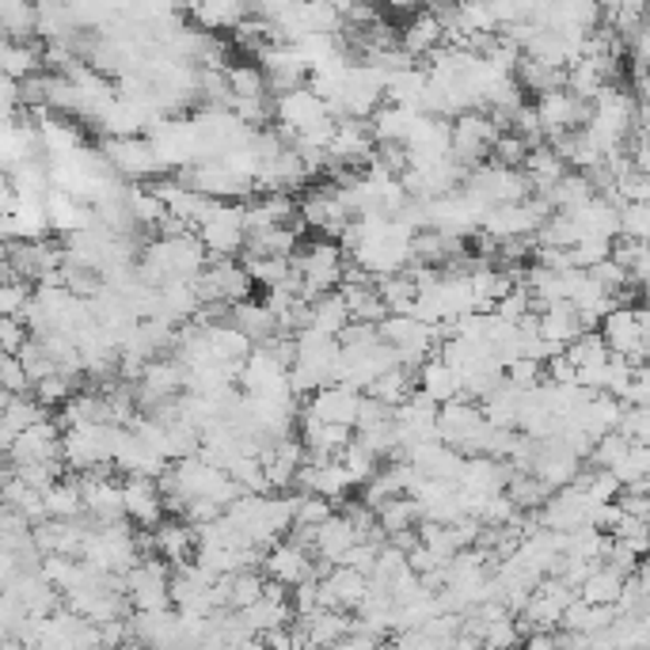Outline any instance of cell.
Masks as SVG:
<instances>
[{"label": "cell", "instance_id": "cell-32", "mask_svg": "<svg viewBox=\"0 0 650 650\" xmlns=\"http://www.w3.org/2000/svg\"><path fill=\"white\" fill-rule=\"evenodd\" d=\"M0 35H8V39H31L35 4H27V0H0Z\"/></svg>", "mask_w": 650, "mask_h": 650}, {"label": "cell", "instance_id": "cell-11", "mask_svg": "<svg viewBox=\"0 0 650 650\" xmlns=\"http://www.w3.org/2000/svg\"><path fill=\"white\" fill-rule=\"evenodd\" d=\"M240 388L244 392H290V377L285 366L266 347H252L248 358L240 361Z\"/></svg>", "mask_w": 650, "mask_h": 650}, {"label": "cell", "instance_id": "cell-16", "mask_svg": "<svg viewBox=\"0 0 650 650\" xmlns=\"http://www.w3.org/2000/svg\"><path fill=\"white\" fill-rule=\"evenodd\" d=\"M229 323L232 328H240L248 336V342L252 347H259V342H266L271 336H278V320H274V312L266 309L263 301H236V304H229Z\"/></svg>", "mask_w": 650, "mask_h": 650}, {"label": "cell", "instance_id": "cell-5", "mask_svg": "<svg viewBox=\"0 0 650 650\" xmlns=\"http://www.w3.org/2000/svg\"><path fill=\"white\" fill-rule=\"evenodd\" d=\"M533 110H536V123H541L544 142H547V137H555V134H563V129L586 126V118H590L586 99L571 96L566 88L541 91V96H536V104H533Z\"/></svg>", "mask_w": 650, "mask_h": 650}, {"label": "cell", "instance_id": "cell-39", "mask_svg": "<svg viewBox=\"0 0 650 650\" xmlns=\"http://www.w3.org/2000/svg\"><path fill=\"white\" fill-rule=\"evenodd\" d=\"M0 388H8L12 396L31 392V377L23 373V366L16 355H0Z\"/></svg>", "mask_w": 650, "mask_h": 650}, {"label": "cell", "instance_id": "cell-24", "mask_svg": "<svg viewBox=\"0 0 650 650\" xmlns=\"http://www.w3.org/2000/svg\"><path fill=\"white\" fill-rule=\"evenodd\" d=\"M514 77H517V85H522L525 91L541 96V91L563 88L566 69H560V65H547V61H536V58H528V54H522V61H517Z\"/></svg>", "mask_w": 650, "mask_h": 650}, {"label": "cell", "instance_id": "cell-25", "mask_svg": "<svg viewBox=\"0 0 650 650\" xmlns=\"http://www.w3.org/2000/svg\"><path fill=\"white\" fill-rule=\"evenodd\" d=\"M620 586H624V574L612 571L609 563H598V566H593V571L586 574V579H582L579 598H582V601H593V605H617Z\"/></svg>", "mask_w": 650, "mask_h": 650}, {"label": "cell", "instance_id": "cell-34", "mask_svg": "<svg viewBox=\"0 0 650 650\" xmlns=\"http://www.w3.org/2000/svg\"><path fill=\"white\" fill-rule=\"evenodd\" d=\"M525 153H528L525 137L514 134V129H503V134H498L487 148V164H495V168H522Z\"/></svg>", "mask_w": 650, "mask_h": 650}, {"label": "cell", "instance_id": "cell-36", "mask_svg": "<svg viewBox=\"0 0 650 650\" xmlns=\"http://www.w3.org/2000/svg\"><path fill=\"white\" fill-rule=\"evenodd\" d=\"M491 312H495L498 320H506V323H522L525 316L536 312V309H533V297H528V290L517 282V285H510V290L498 297L495 304H491Z\"/></svg>", "mask_w": 650, "mask_h": 650}, {"label": "cell", "instance_id": "cell-22", "mask_svg": "<svg viewBox=\"0 0 650 650\" xmlns=\"http://www.w3.org/2000/svg\"><path fill=\"white\" fill-rule=\"evenodd\" d=\"M347 320H350V309H347V301H342L339 290L316 293L309 301V328L328 331V336H339Z\"/></svg>", "mask_w": 650, "mask_h": 650}, {"label": "cell", "instance_id": "cell-37", "mask_svg": "<svg viewBox=\"0 0 650 650\" xmlns=\"http://www.w3.org/2000/svg\"><path fill=\"white\" fill-rule=\"evenodd\" d=\"M650 232V206L647 202H620L617 206V236L647 240Z\"/></svg>", "mask_w": 650, "mask_h": 650}, {"label": "cell", "instance_id": "cell-3", "mask_svg": "<svg viewBox=\"0 0 650 650\" xmlns=\"http://www.w3.org/2000/svg\"><path fill=\"white\" fill-rule=\"evenodd\" d=\"M194 232H198L202 248H206L210 255H236V252H244V244H248L244 206H240V202L213 198V206L206 210V217L194 225Z\"/></svg>", "mask_w": 650, "mask_h": 650}, {"label": "cell", "instance_id": "cell-33", "mask_svg": "<svg viewBox=\"0 0 650 650\" xmlns=\"http://www.w3.org/2000/svg\"><path fill=\"white\" fill-rule=\"evenodd\" d=\"M339 460H342V468L350 472L355 487H361V483H366V479L380 468V457H377L373 449H369V445H361L358 438H350L347 445H342V449H339Z\"/></svg>", "mask_w": 650, "mask_h": 650}, {"label": "cell", "instance_id": "cell-29", "mask_svg": "<svg viewBox=\"0 0 650 650\" xmlns=\"http://www.w3.org/2000/svg\"><path fill=\"white\" fill-rule=\"evenodd\" d=\"M563 355L574 369H582V366H601V361L609 358V347H605V339H601V331L582 328L579 336L563 347Z\"/></svg>", "mask_w": 650, "mask_h": 650}, {"label": "cell", "instance_id": "cell-9", "mask_svg": "<svg viewBox=\"0 0 650 650\" xmlns=\"http://www.w3.org/2000/svg\"><path fill=\"white\" fill-rule=\"evenodd\" d=\"M263 574L266 579H274V582H282L285 590L293 586V582H301V579H309L312 574V552L309 547H301V544H293L290 536H282V541H274L271 547L263 552Z\"/></svg>", "mask_w": 650, "mask_h": 650}, {"label": "cell", "instance_id": "cell-6", "mask_svg": "<svg viewBox=\"0 0 650 650\" xmlns=\"http://www.w3.org/2000/svg\"><path fill=\"white\" fill-rule=\"evenodd\" d=\"M297 217H301L304 225H312L320 236L339 240V232L347 229V221H350V210L339 202L336 183H328V187H316L297 202Z\"/></svg>", "mask_w": 650, "mask_h": 650}, {"label": "cell", "instance_id": "cell-14", "mask_svg": "<svg viewBox=\"0 0 650 650\" xmlns=\"http://www.w3.org/2000/svg\"><path fill=\"white\" fill-rule=\"evenodd\" d=\"M355 525L347 522L342 514H331L323 517L320 525H316V536H312V555L316 560H323L328 566H336L342 560V552H347L350 544H355Z\"/></svg>", "mask_w": 650, "mask_h": 650}, {"label": "cell", "instance_id": "cell-28", "mask_svg": "<svg viewBox=\"0 0 650 650\" xmlns=\"http://www.w3.org/2000/svg\"><path fill=\"white\" fill-rule=\"evenodd\" d=\"M244 271L255 285H266V290L282 285L285 278L293 274L290 271V255H255V252L244 255Z\"/></svg>", "mask_w": 650, "mask_h": 650}, {"label": "cell", "instance_id": "cell-38", "mask_svg": "<svg viewBox=\"0 0 650 650\" xmlns=\"http://www.w3.org/2000/svg\"><path fill=\"white\" fill-rule=\"evenodd\" d=\"M617 430L624 434L628 442H650V411L643 404H624Z\"/></svg>", "mask_w": 650, "mask_h": 650}, {"label": "cell", "instance_id": "cell-15", "mask_svg": "<svg viewBox=\"0 0 650 650\" xmlns=\"http://www.w3.org/2000/svg\"><path fill=\"white\" fill-rule=\"evenodd\" d=\"M579 331H582V320L571 301H552L544 309H536V336L555 342V347H566Z\"/></svg>", "mask_w": 650, "mask_h": 650}, {"label": "cell", "instance_id": "cell-19", "mask_svg": "<svg viewBox=\"0 0 650 650\" xmlns=\"http://www.w3.org/2000/svg\"><path fill=\"white\" fill-rule=\"evenodd\" d=\"M206 347H210V358L221 361V366H240L252 350V342L240 328H232L229 320H217V323H206Z\"/></svg>", "mask_w": 650, "mask_h": 650}, {"label": "cell", "instance_id": "cell-10", "mask_svg": "<svg viewBox=\"0 0 650 650\" xmlns=\"http://www.w3.org/2000/svg\"><path fill=\"white\" fill-rule=\"evenodd\" d=\"M8 460L23 464V460H61V430L58 423L46 415V419L31 423L27 430H20L8 445Z\"/></svg>", "mask_w": 650, "mask_h": 650}, {"label": "cell", "instance_id": "cell-12", "mask_svg": "<svg viewBox=\"0 0 650 650\" xmlns=\"http://www.w3.org/2000/svg\"><path fill=\"white\" fill-rule=\"evenodd\" d=\"M123 506H126V522H134L142 528H153L164 517V498H161L156 479L129 472V479L123 483Z\"/></svg>", "mask_w": 650, "mask_h": 650}, {"label": "cell", "instance_id": "cell-7", "mask_svg": "<svg viewBox=\"0 0 650 650\" xmlns=\"http://www.w3.org/2000/svg\"><path fill=\"white\" fill-rule=\"evenodd\" d=\"M304 399H309V404H304V415H312V419H320V423L350 426V430H355L358 404H361V392H358V388L331 380V385H320L312 396H304Z\"/></svg>", "mask_w": 650, "mask_h": 650}, {"label": "cell", "instance_id": "cell-26", "mask_svg": "<svg viewBox=\"0 0 650 650\" xmlns=\"http://www.w3.org/2000/svg\"><path fill=\"white\" fill-rule=\"evenodd\" d=\"M373 514H377V525L385 528V536L399 533V528H415V525H419V503H415L411 495L385 498V503H380Z\"/></svg>", "mask_w": 650, "mask_h": 650}, {"label": "cell", "instance_id": "cell-2", "mask_svg": "<svg viewBox=\"0 0 650 650\" xmlns=\"http://www.w3.org/2000/svg\"><path fill=\"white\" fill-rule=\"evenodd\" d=\"M118 430L123 426L115 423H80V426H69V434H61V468L69 472H88L96 464L110 460L115 453V442H118Z\"/></svg>", "mask_w": 650, "mask_h": 650}, {"label": "cell", "instance_id": "cell-17", "mask_svg": "<svg viewBox=\"0 0 650 650\" xmlns=\"http://www.w3.org/2000/svg\"><path fill=\"white\" fill-rule=\"evenodd\" d=\"M46 217H50V229H58V232H77V229L96 225L91 206H85L77 194H65L54 187L46 191Z\"/></svg>", "mask_w": 650, "mask_h": 650}, {"label": "cell", "instance_id": "cell-23", "mask_svg": "<svg viewBox=\"0 0 650 650\" xmlns=\"http://www.w3.org/2000/svg\"><path fill=\"white\" fill-rule=\"evenodd\" d=\"M366 392L377 396L380 404H388V407L404 404V399L415 392V369H407L404 361H396V366H388L385 373L373 377V385H369Z\"/></svg>", "mask_w": 650, "mask_h": 650}, {"label": "cell", "instance_id": "cell-27", "mask_svg": "<svg viewBox=\"0 0 650 650\" xmlns=\"http://www.w3.org/2000/svg\"><path fill=\"white\" fill-rule=\"evenodd\" d=\"M42 503H46V517H77L85 514V503H80V487L77 479H54L50 487L42 491Z\"/></svg>", "mask_w": 650, "mask_h": 650}, {"label": "cell", "instance_id": "cell-18", "mask_svg": "<svg viewBox=\"0 0 650 650\" xmlns=\"http://www.w3.org/2000/svg\"><path fill=\"white\" fill-rule=\"evenodd\" d=\"M415 388L430 396L434 404H445V399L460 396V377H457V369H453L449 361L430 355L419 369H415Z\"/></svg>", "mask_w": 650, "mask_h": 650}, {"label": "cell", "instance_id": "cell-31", "mask_svg": "<svg viewBox=\"0 0 650 650\" xmlns=\"http://www.w3.org/2000/svg\"><path fill=\"white\" fill-rule=\"evenodd\" d=\"M373 285H377V293H380V301H385V309H388V312H407V309H411V301H415V282H411V274H407V271L380 274Z\"/></svg>", "mask_w": 650, "mask_h": 650}, {"label": "cell", "instance_id": "cell-13", "mask_svg": "<svg viewBox=\"0 0 650 650\" xmlns=\"http://www.w3.org/2000/svg\"><path fill=\"white\" fill-rule=\"evenodd\" d=\"M445 42V31H442V20L438 12H415L407 27L399 31V50L407 54V58H426L430 50H438Z\"/></svg>", "mask_w": 650, "mask_h": 650}, {"label": "cell", "instance_id": "cell-1", "mask_svg": "<svg viewBox=\"0 0 650 650\" xmlns=\"http://www.w3.org/2000/svg\"><path fill=\"white\" fill-rule=\"evenodd\" d=\"M598 323L609 355H620L628 366H647V309H639V304H612Z\"/></svg>", "mask_w": 650, "mask_h": 650}, {"label": "cell", "instance_id": "cell-21", "mask_svg": "<svg viewBox=\"0 0 650 650\" xmlns=\"http://www.w3.org/2000/svg\"><path fill=\"white\" fill-rule=\"evenodd\" d=\"M419 110L407 107V104H385L377 107L373 115H369V129H373V142H407V134H411V123Z\"/></svg>", "mask_w": 650, "mask_h": 650}, {"label": "cell", "instance_id": "cell-42", "mask_svg": "<svg viewBox=\"0 0 650 650\" xmlns=\"http://www.w3.org/2000/svg\"><path fill=\"white\" fill-rule=\"evenodd\" d=\"M27 4H42V0H27Z\"/></svg>", "mask_w": 650, "mask_h": 650}, {"label": "cell", "instance_id": "cell-20", "mask_svg": "<svg viewBox=\"0 0 650 650\" xmlns=\"http://www.w3.org/2000/svg\"><path fill=\"white\" fill-rule=\"evenodd\" d=\"M153 544H156V555L164 563H187L194 560V525H183V522H156L153 525Z\"/></svg>", "mask_w": 650, "mask_h": 650}, {"label": "cell", "instance_id": "cell-30", "mask_svg": "<svg viewBox=\"0 0 650 650\" xmlns=\"http://www.w3.org/2000/svg\"><path fill=\"white\" fill-rule=\"evenodd\" d=\"M225 85L232 99H263L266 77L259 65H225Z\"/></svg>", "mask_w": 650, "mask_h": 650}, {"label": "cell", "instance_id": "cell-8", "mask_svg": "<svg viewBox=\"0 0 650 650\" xmlns=\"http://www.w3.org/2000/svg\"><path fill=\"white\" fill-rule=\"evenodd\" d=\"M323 115H328V104H323V99H316L304 85L282 91V96L274 99V118L282 123V126H278V134L285 137V145H290V137L297 134V129L320 123Z\"/></svg>", "mask_w": 650, "mask_h": 650}, {"label": "cell", "instance_id": "cell-40", "mask_svg": "<svg viewBox=\"0 0 650 650\" xmlns=\"http://www.w3.org/2000/svg\"><path fill=\"white\" fill-rule=\"evenodd\" d=\"M27 297H31V290H27L23 278H4L0 282V316H20Z\"/></svg>", "mask_w": 650, "mask_h": 650}, {"label": "cell", "instance_id": "cell-4", "mask_svg": "<svg viewBox=\"0 0 650 650\" xmlns=\"http://www.w3.org/2000/svg\"><path fill=\"white\" fill-rule=\"evenodd\" d=\"M99 153H104V161L110 164V172L126 183H145L164 172L153 145H148V137H107V142L99 145Z\"/></svg>", "mask_w": 650, "mask_h": 650}, {"label": "cell", "instance_id": "cell-41", "mask_svg": "<svg viewBox=\"0 0 650 650\" xmlns=\"http://www.w3.org/2000/svg\"><path fill=\"white\" fill-rule=\"evenodd\" d=\"M31 336L20 316H0V355H16L23 347V339Z\"/></svg>", "mask_w": 650, "mask_h": 650}, {"label": "cell", "instance_id": "cell-35", "mask_svg": "<svg viewBox=\"0 0 650 650\" xmlns=\"http://www.w3.org/2000/svg\"><path fill=\"white\" fill-rule=\"evenodd\" d=\"M612 476H617L620 487H628V483H636V479H643L647 472H650V449H647V442H631L628 445V453L620 457L617 464H612Z\"/></svg>", "mask_w": 650, "mask_h": 650}]
</instances>
